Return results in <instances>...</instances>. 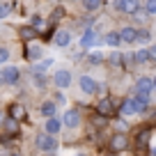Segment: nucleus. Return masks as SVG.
<instances>
[{"instance_id": "1", "label": "nucleus", "mask_w": 156, "mask_h": 156, "mask_svg": "<svg viewBox=\"0 0 156 156\" xmlns=\"http://www.w3.org/2000/svg\"><path fill=\"white\" fill-rule=\"evenodd\" d=\"M34 145H37V149H41V151H55V149H58V142H55V138L48 136V133H37V138H34Z\"/></svg>"}, {"instance_id": "2", "label": "nucleus", "mask_w": 156, "mask_h": 156, "mask_svg": "<svg viewBox=\"0 0 156 156\" xmlns=\"http://www.w3.org/2000/svg\"><path fill=\"white\" fill-rule=\"evenodd\" d=\"M136 90H138V94H140V97H151V92H154V80H151V78H147V76L138 78Z\"/></svg>"}, {"instance_id": "3", "label": "nucleus", "mask_w": 156, "mask_h": 156, "mask_svg": "<svg viewBox=\"0 0 156 156\" xmlns=\"http://www.w3.org/2000/svg\"><path fill=\"white\" fill-rule=\"evenodd\" d=\"M115 9L124 12V14H133V12L140 9V0H117V2H115Z\"/></svg>"}, {"instance_id": "4", "label": "nucleus", "mask_w": 156, "mask_h": 156, "mask_svg": "<svg viewBox=\"0 0 156 156\" xmlns=\"http://www.w3.org/2000/svg\"><path fill=\"white\" fill-rule=\"evenodd\" d=\"M60 124H62V126H67V129H76L78 124H80V115H78V110H67Z\"/></svg>"}, {"instance_id": "5", "label": "nucleus", "mask_w": 156, "mask_h": 156, "mask_svg": "<svg viewBox=\"0 0 156 156\" xmlns=\"http://www.w3.org/2000/svg\"><path fill=\"white\" fill-rule=\"evenodd\" d=\"M53 83L58 85L60 90H62V87H69V85H71V73H69L67 69H60V71H55Z\"/></svg>"}, {"instance_id": "6", "label": "nucleus", "mask_w": 156, "mask_h": 156, "mask_svg": "<svg viewBox=\"0 0 156 156\" xmlns=\"http://www.w3.org/2000/svg\"><path fill=\"white\" fill-rule=\"evenodd\" d=\"M97 41L99 39H97V30L94 28H87L83 32V37H80V46H83V48H90V46H94Z\"/></svg>"}, {"instance_id": "7", "label": "nucleus", "mask_w": 156, "mask_h": 156, "mask_svg": "<svg viewBox=\"0 0 156 156\" xmlns=\"http://www.w3.org/2000/svg\"><path fill=\"white\" fill-rule=\"evenodd\" d=\"M80 90H83L85 94H94V92H99V83L90 76H83L80 78Z\"/></svg>"}, {"instance_id": "8", "label": "nucleus", "mask_w": 156, "mask_h": 156, "mask_svg": "<svg viewBox=\"0 0 156 156\" xmlns=\"http://www.w3.org/2000/svg\"><path fill=\"white\" fill-rule=\"evenodd\" d=\"M19 78H21V73H19V69H16V67H7L5 71H2V80H5L7 85L19 83Z\"/></svg>"}, {"instance_id": "9", "label": "nucleus", "mask_w": 156, "mask_h": 156, "mask_svg": "<svg viewBox=\"0 0 156 156\" xmlns=\"http://www.w3.org/2000/svg\"><path fill=\"white\" fill-rule=\"evenodd\" d=\"M110 147H112L115 151H122V149H126V147H129V138L124 136V133H119V136H115V138L110 140Z\"/></svg>"}, {"instance_id": "10", "label": "nucleus", "mask_w": 156, "mask_h": 156, "mask_svg": "<svg viewBox=\"0 0 156 156\" xmlns=\"http://www.w3.org/2000/svg\"><path fill=\"white\" fill-rule=\"evenodd\" d=\"M117 34H119V41H124V44H133L136 41V28H122Z\"/></svg>"}, {"instance_id": "11", "label": "nucleus", "mask_w": 156, "mask_h": 156, "mask_svg": "<svg viewBox=\"0 0 156 156\" xmlns=\"http://www.w3.org/2000/svg\"><path fill=\"white\" fill-rule=\"evenodd\" d=\"M25 115H28V112H25V108L21 106V103H14V106L9 108V117L14 119V122H21V119H25Z\"/></svg>"}, {"instance_id": "12", "label": "nucleus", "mask_w": 156, "mask_h": 156, "mask_svg": "<svg viewBox=\"0 0 156 156\" xmlns=\"http://www.w3.org/2000/svg\"><path fill=\"white\" fill-rule=\"evenodd\" d=\"M112 112H115V110H112V101H110V99H101V101H99V115H103V117H108V115H112Z\"/></svg>"}, {"instance_id": "13", "label": "nucleus", "mask_w": 156, "mask_h": 156, "mask_svg": "<svg viewBox=\"0 0 156 156\" xmlns=\"http://www.w3.org/2000/svg\"><path fill=\"white\" fill-rule=\"evenodd\" d=\"M133 103H136V112H145L147 108H149V97H140V94H136V97H133Z\"/></svg>"}, {"instance_id": "14", "label": "nucleus", "mask_w": 156, "mask_h": 156, "mask_svg": "<svg viewBox=\"0 0 156 156\" xmlns=\"http://www.w3.org/2000/svg\"><path fill=\"white\" fill-rule=\"evenodd\" d=\"M149 138H151V129H142V131L138 133V138H136L138 147H149Z\"/></svg>"}, {"instance_id": "15", "label": "nucleus", "mask_w": 156, "mask_h": 156, "mask_svg": "<svg viewBox=\"0 0 156 156\" xmlns=\"http://www.w3.org/2000/svg\"><path fill=\"white\" fill-rule=\"evenodd\" d=\"M60 129H62V124H60V119H55V117H51L48 122H46V133H48V136H55Z\"/></svg>"}, {"instance_id": "16", "label": "nucleus", "mask_w": 156, "mask_h": 156, "mask_svg": "<svg viewBox=\"0 0 156 156\" xmlns=\"http://www.w3.org/2000/svg\"><path fill=\"white\" fill-rule=\"evenodd\" d=\"M25 58L39 60V58H41V48H39L37 44H28V48H25Z\"/></svg>"}, {"instance_id": "17", "label": "nucleus", "mask_w": 156, "mask_h": 156, "mask_svg": "<svg viewBox=\"0 0 156 156\" xmlns=\"http://www.w3.org/2000/svg\"><path fill=\"white\" fill-rule=\"evenodd\" d=\"M55 110H58V108H55V103H53V101H44V103H41V115L48 117V119L55 115Z\"/></svg>"}, {"instance_id": "18", "label": "nucleus", "mask_w": 156, "mask_h": 156, "mask_svg": "<svg viewBox=\"0 0 156 156\" xmlns=\"http://www.w3.org/2000/svg\"><path fill=\"white\" fill-rule=\"evenodd\" d=\"M69 41H71V34H69L67 30L58 32V37H55V44H58V46H69Z\"/></svg>"}, {"instance_id": "19", "label": "nucleus", "mask_w": 156, "mask_h": 156, "mask_svg": "<svg viewBox=\"0 0 156 156\" xmlns=\"http://www.w3.org/2000/svg\"><path fill=\"white\" fill-rule=\"evenodd\" d=\"M122 115H136V103H133V99H126V101L122 103Z\"/></svg>"}, {"instance_id": "20", "label": "nucleus", "mask_w": 156, "mask_h": 156, "mask_svg": "<svg viewBox=\"0 0 156 156\" xmlns=\"http://www.w3.org/2000/svg\"><path fill=\"white\" fill-rule=\"evenodd\" d=\"M21 37L28 39V41H32V39L37 37V30L34 28H21Z\"/></svg>"}, {"instance_id": "21", "label": "nucleus", "mask_w": 156, "mask_h": 156, "mask_svg": "<svg viewBox=\"0 0 156 156\" xmlns=\"http://www.w3.org/2000/svg\"><path fill=\"white\" fill-rule=\"evenodd\" d=\"M106 44H108V46H115V48H117V46L122 44V41H119V34H117V32H110V34L106 37Z\"/></svg>"}, {"instance_id": "22", "label": "nucleus", "mask_w": 156, "mask_h": 156, "mask_svg": "<svg viewBox=\"0 0 156 156\" xmlns=\"http://www.w3.org/2000/svg\"><path fill=\"white\" fill-rule=\"evenodd\" d=\"M136 39H140V41L149 44V41H151V34H149V30H136Z\"/></svg>"}, {"instance_id": "23", "label": "nucleus", "mask_w": 156, "mask_h": 156, "mask_svg": "<svg viewBox=\"0 0 156 156\" xmlns=\"http://www.w3.org/2000/svg\"><path fill=\"white\" fill-rule=\"evenodd\" d=\"M99 5H101V0H83V7H85L87 12H94Z\"/></svg>"}, {"instance_id": "24", "label": "nucleus", "mask_w": 156, "mask_h": 156, "mask_svg": "<svg viewBox=\"0 0 156 156\" xmlns=\"http://www.w3.org/2000/svg\"><path fill=\"white\" fill-rule=\"evenodd\" d=\"M16 124H19V122H14L12 117H7V119H5V129H7L9 133H16V131H19V129H16Z\"/></svg>"}, {"instance_id": "25", "label": "nucleus", "mask_w": 156, "mask_h": 156, "mask_svg": "<svg viewBox=\"0 0 156 156\" xmlns=\"http://www.w3.org/2000/svg\"><path fill=\"white\" fill-rule=\"evenodd\" d=\"M103 60H106L103 53H92V55H90V62H92V64H101Z\"/></svg>"}, {"instance_id": "26", "label": "nucleus", "mask_w": 156, "mask_h": 156, "mask_svg": "<svg viewBox=\"0 0 156 156\" xmlns=\"http://www.w3.org/2000/svg\"><path fill=\"white\" fill-rule=\"evenodd\" d=\"M92 124H94V126H106V117H103V115H94Z\"/></svg>"}, {"instance_id": "27", "label": "nucleus", "mask_w": 156, "mask_h": 156, "mask_svg": "<svg viewBox=\"0 0 156 156\" xmlns=\"http://www.w3.org/2000/svg\"><path fill=\"white\" fill-rule=\"evenodd\" d=\"M156 14V0H147V16Z\"/></svg>"}, {"instance_id": "28", "label": "nucleus", "mask_w": 156, "mask_h": 156, "mask_svg": "<svg viewBox=\"0 0 156 156\" xmlns=\"http://www.w3.org/2000/svg\"><path fill=\"white\" fill-rule=\"evenodd\" d=\"M122 60H124L122 53H112L110 55V64H115V67H117V64H122Z\"/></svg>"}, {"instance_id": "29", "label": "nucleus", "mask_w": 156, "mask_h": 156, "mask_svg": "<svg viewBox=\"0 0 156 156\" xmlns=\"http://www.w3.org/2000/svg\"><path fill=\"white\" fill-rule=\"evenodd\" d=\"M62 14H64V9H62V7H58V9L53 12V16H51V21H53V23H58V21L62 19Z\"/></svg>"}, {"instance_id": "30", "label": "nucleus", "mask_w": 156, "mask_h": 156, "mask_svg": "<svg viewBox=\"0 0 156 156\" xmlns=\"http://www.w3.org/2000/svg\"><path fill=\"white\" fill-rule=\"evenodd\" d=\"M7 58H9V51H7V48H0V64L7 62Z\"/></svg>"}, {"instance_id": "31", "label": "nucleus", "mask_w": 156, "mask_h": 156, "mask_svg": "<svg viewBox=\"0 0 156 156\" xmlns=\"http://www.w3.org/2000/svg\"><path fill=\"white\" fill-rule=\"evenodd\" d=\"M30 28H41V16H32V25H30Z\"/></svg>"}, {"instance_id": "32", "label": "nucleus", "mask_w": 156, "mask_h": 156, "mask_svg": "<svg viewBox=\"0 0 156 156\" xmlns=\"http://www.w3.org/2000/svg\"><path fill=\"white\" fill-rule=\"evenodd\" d=\"M133 14H136V21H140V23H142V21H147V14H142L140 9H138V12H133Z\"/></svg>"}, {"instance_id": "33", "label": "nucleus", "mask_w": 156, "mask_h": 156, "mask_svg": "<svg viewBox=\"0 0 156 156\" xmlns=\"http://www.w3.org/2000/svg\"><path fill=\"white\" fill-rule=\"evenodd\" d=\"M7 14H9V7L2 5V7H0V16H7Z\"/></svg>"}, {"instance_id": "34", "label": "nucleus", "mask_w": 156, "mask_h": 156, "mask_svg": "<svg viewBox=\"0 0 156 156\" xmlns=\"http://www.w3.org/2000/svg\"><path fill=\"white\" fill-rule=\"evenodd\" d=\"M9 156H21V154H19V151H12V154H9Z\"/></svg>"}, {"instance_id": "35", "label": "nucleus", "mask_w": 156, "mask_h": 156, "mask_svg": "<svg viewBox=\"0 0 156 156\" xmlns=\"http://www.w3.org/2000/svg\"><path fill=\"white\" fill-rule=\"evenodd\" d=\"M73 156H85V154H73Z\"/></svg>"}, {"instance_id": "36", "label": "nucleus", "mask_w": 156, "mask_h": 156, "mask_svg": "<svg viewBox=\"0 0 156 156\" xmlns=\"http://www.w3.org/2000/svg\"><path fill=\"white\" fill-rule=\"evenodd\" d=\"M0 119H2V115H0Z\"/></svg>"}, {"instance_id": "37", "label": "nucleus", "mask_w": 156, "mask_h": 156, "mask_svg": "<svg viewBox=\"0 0 156 156\" xmlns=\"http://www.w3.org/2000/svg\"><path fill=\"white\" fill-rule=\"evenodd\" d=\"M51 156H53V154H51Z\"/></svg>"}]
</instances>
